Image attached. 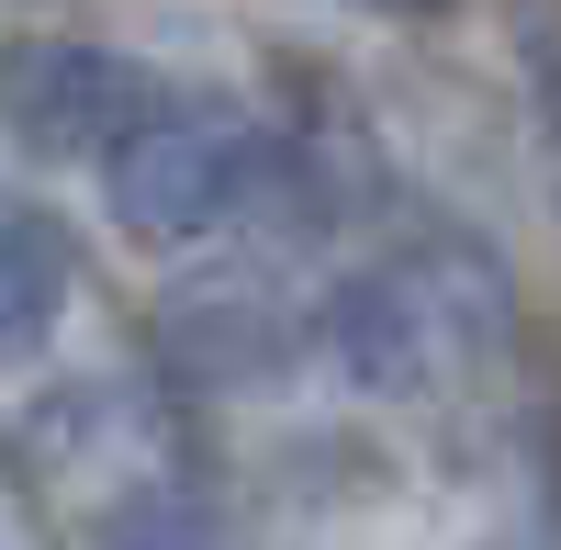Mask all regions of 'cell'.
<instances>
[{"instance_id": "3957f363", "label": "cell", "mask_w": 561, "mask_h": 550, "mask_svg": "<svg viewBox=\"0 0 561 550\" xmlns=\"http://www.w3.org/2000/svg\"><path fill=\"white\" fill-rule=\"evenodd\" d=\"M280 348H293V326H280V303L270 293H248V282H203V293H180L169 303V359L192 382H214V393H248V382H270L280 371Z\"/></svg>"}, {"instance_id": "6da1fadb", "label": "cell", "mask_w": 561, "mask_h": 550, "mask_svg": "<svg viewBox=\"0 0 561 550\" xmlns=\"http://www.w3.org/2000/svg\"><path fill=\"white\" fill-rule=\"evenodd\" d=\"M259 169H270V147H259L237 113H214V102H158V90H147V113L102 147V192H113V225H124V237L192 248V237H214V225L259 192Z\"/></svg>"}, {"instance_id": "7a4b0ae2", "label": "cell", "mask_w": 561, "mask_h": 550, "mask_svg": "<svg viewBox=\"0 0 561 550\" xmlns=\"http://www.w3.org/2000/svg\"><path fill=\"white\" fill-rule=\"evenodd\" d=\"M147 113V79H135L124 57H102V45H79V34H34L0 57V135H12L23 158L45 169H102V147Z\"/></svg>"}, {"instance_id": "8992f818", "label": "cell", "mask_w": 561, "mask_h": 550, "mask_svg": "<svg viewBox=\"0 0 561 550\" xmlns=\"http://www.w3.org/2000/svg\"><path fill=\"white\" fill-rule=\"evenodd\" d=\"M348 12H404L415 23V12H449V0H348Z\"/></svg>"}, {"instance_id": "5b68a950", "label": "cell", "mask_w": 561, "mask_h": 550, "mask_svg": "<svg viewBox=\"0 0 561 550\" xmlns=\"http://www.w3.org/2000/svg\"><path fill=\"white\" fill-rule=\"evenodd\" d=\"M113 550H225L214 506H192V494H124L113 506Z\"/></svg>"}, {"instance_id": "277c9868", "label": "cell", "mask_w": 561, "mask_h": 550, "mask_svg": "<svg viewBox=\"0 0 561 550\" xmlns=\"http://www.w3.org/2000/svg\"><path fill=\"white\" fill-rule=\"evenodd\" d=\"M68 293H79L68 225L45 203H23V192H0V359H34L45 337H57Z\"/></svg>"}]
</instances>
